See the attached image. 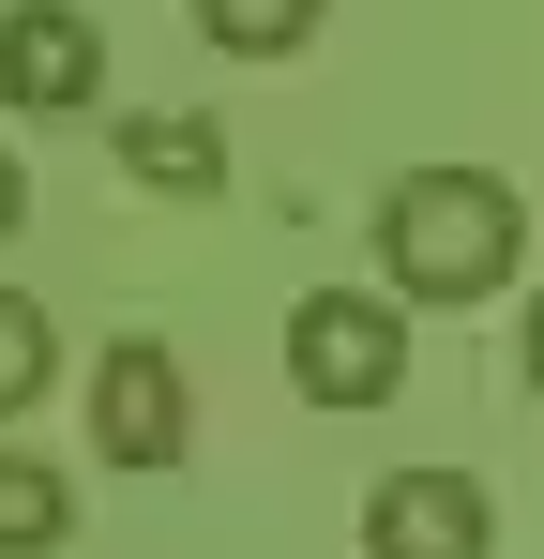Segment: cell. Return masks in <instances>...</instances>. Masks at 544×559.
<instances>
[{
    "instance_id": "cell-1",
    "label": "cell",
    "mask_w": 544,
    "mask_h": 559,
    "mask_svg": "<svg viewBox=\"0 0 544 559\" xmlns=\"http://www.w3.org/2000/svg\"><path fill=\"white\" fill-rule=\"evenodd\" d=\"M363 242H378V287L393 302L469 318V302H499V287L530 273V197L499 182V167H393L378 212H363Z\"/></svg>"
},
{
    "instance_id": "cell-2",
    "label": "cell",
    "mask_w": 544,
    "mask_h": 559,
    "mask_svg": "<svg viewBox=\"0 0 544 559\" xmlns=\"http://www.w3.org/2000/svg\"><path fill=\"white\" fill-rule=\"evenodd\" d=\"M287 393L303 408H393L409 393V302L393 287H303L287 302Z\"/></svg>"
},
{
    "instance_id": "cell-3",
    "label": "cell",
    "mask_w": 544,
    "mask_h": 559,
    "mask_svg": "<svg viewBox=\"0 0 544 559\" xmlns=\"http://www.w3.org/2000/svg\"><path fill=\"white\" fill-rule=\"evenodd\" d=\"M181 454H197V378H181V348H152V333L91 348V468H181Z\"/></svg>"
},
{
    "instance_id": "cell-4",
    "label": "cell",
    "mask_w": 544,
    "mask_h": 559,
    "mask_svg": "<svg viewBox=\"0 0 544 559\" xmlns=\"http://www.w3.org/2000/svg\"><path fill=\"white\" fill-rule=\"evenodd\" d=\"M0 106L15 121H106V31L76 0H15L0 15Z\"/></svg>"
},
{
    "instance_id": "cell-5",
    "label": "cell",
    "mask_w": 544,
    "mask_h": 559,
    "mask_svg": "<svg viewBox=\"0 0 544 559\" xmlns=\"http://www.w3.org/2000/svg\"><path fill=\"white\" fill-rule=\"evenodd\" d=\"M499 545V499L469 468H378L363 484V559H484Z\"/></svg>"
},
{
    "instance_id": "cell-6",
    "label": "cell",
    "mask_w": 544,
    "mask_h": 559,
    "mask_svg": "<svg viewBox=\"0 0 544 559\" xmlns=\"http://www.w3.org/2000/svg\"><path fill=\"white\" fill-rule=\"evenodd\" d=\"M106 136H121V182H152V197H212V182H227L212 106H121Z\"/></svg>"
},
{
    "instance_id": "cell-7",
    "label": "cell",
    "mask_w": 544,
    "mask_h": 559,
    "mask_svg": "<svg viewBox=\"0 0 544 559\" xmlns=\"http://www.w3.org/2000/svg\"><path fill=\"white\" fill-rule=\"evenodd\" d=\"M333 31V0H197V46L212 61H303Z\"/></svg>"
},
{
    "instance_id": "cell-8",
    "label": "cell",
    "mask_w": 544,
    "mask_h": 559,
    "mask_svg": "<svg viewBox=\"0 0 544 559\" xmlns=\"http://www.w3.org/2000/svg\"><path fill=\"white\" fill-rule=\"evenodd\" d=\"M61 545H76V468L0 454V559H61Z\"/></svg>"
},
{
    "instance_id": "cell-9",
    "label": "cell",
    "mask_w": 544,
    "mask_h": 559,
    "mask_svg": "<svg viewBox=\"0 0 544 559\" xmlns=\"http://www.w3.org/2000/svg\"><path fill=\"white\" fill-rule=\"evenodd\" d=\"M46 378H61V318H46L31 287H0V424H15Z\"/></svg>"
},
{
    "instance_id": "cell-10",
    "label": "cell",
    "mask_w": 544,
    "mask_h": 559,
    "mask_svg": "<svg viewBox=\"0 0 544 559\" xmlns=\"http://www.w3.org/2000/svg\"><path fill=\"white\" fill-rule=\"evenodd\" d=\"M15 227H31V167L0 152V242H15Z\"/></svg>"
},
{
    "instance_id": "cell-11",
    "label": "cell",
    "mask_w": 544,
    "mask_h": 559,
    "mask_svg": "<svg viewBox=\"0 0 544 559\" xmlns=\"http://www.w3.org/2000/svg\"><path fill=\"white\" fill-rule=\"evenodd\" d=\"M515 378H530V393H544V302H530V318H515Z\"/></svg>"
}]
</instances>
